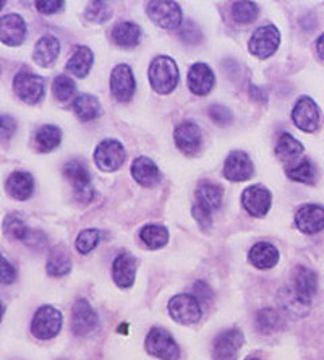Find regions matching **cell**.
<instances>
[{"label":"cell","instance_id":"cell-26","mask_svg":"<svg viewBox=\"0 0 324 360\" xmlns=\"http://www.w3.org/2000/svg\"><path fill=\"white\" fill-rule=\"evenodd\" d=\"M110 36H112V41L119 47H125V49H131V47H136L141 41V28L136 23H131V21H122V23H117L112 31H110Z\"/></svg>","mask_w":324,"mask_h":360},{"label":"cell","instance_id":"cell-35","mask_svg":"<svg viewBox=\"0 0 324 360\" xmlns=\"http://www.w3.org/2000/svg\"><path fill=\"white\" fill-rule=\"evenodd\" d=\"M257 328L263 335H274L284 328V320L274 309H263L257 315Z\"/></svg>","mask_w":324,"mask_h":360},{"label":"cell","instance_id":"cell-22","mask_svg":"<svg viewBox=\"0 0 324 360\" xmlns=\"http://www.w3.org/2000/svg\"><path fill=\"white\" fill-rule=\"evenodd\" d=\"M5 190L12 198L26 201L31 198V195L34 192V179L30 172H13L10 174L7 182H5Z\"/></svg>","mask_w":324,"mask_h":360},{"label":"cell","instance_id":"cell-20","mask_svg":"<svg viewBox=\"0 0 324 360\" xmlns=\"http://www.w3.org/2000/svg\"><path fill=\"white\" fill-rule=\"evenodd\" d=\"M138 260L130 252H122L112 263V279L120 289H129L135 283Z\"/></svg>","mask_w":324,"mask_h":360},{"label":"cell","instance_id":"cell-10","mask_svg":"<svg viewBox=\"0 0 324 360\" xmlns=\"http://www.w3.org/2000/svg\"><path fill=\"white\" fill-rule=\"evenodd\" d=\"M243 342H245V338H243V333L237 330V328L219 333L214 340V344H212V359L237 360Z\"/></svg>","mask_w":324,"mask_h":360},{"label":"cell","instance_id":"cell-4","mask_svg":"<svg viewBox=\"0 0 324 360\" xmlns=\"http://www.w3.org/2000/svg\"><path fill=\"white\" fill-rule=\"evenodd\" d=\"M169 314L180 325L190 326L201 320L203 309L193 294H177L169 300Z\"/></svg>","mask_w":324,"mask_h":360},{"label":"cell","instance_id":"cell-7","mask_svg":"<svg viewBox=\"0 0 324 360\" xmlns=\"http://www.w3.org/2000/svg\"><path fill=\"white\" fill-rule=\"evenodd\" d=\"M146 352L150 356L161 359V360H179L180 357V349L177 342L172 338V335L162 328H153L148 333L146 341Z\"/></svg>","mask_w":324,"mask_h":360},{"label":"cell","instance_id":"cell-42","mask_svg":"<svg viewBox=\"0 0 324 360\" xmlns=\"http://www.w3.org/2000/svg\"><path fill=\"white\" fill-rule=\"evenodd\" d=\"M180 39H182L185 44L196 46L203 41V33H201L200 26L193 23V21H185L180 28Z\"/></svg>","mask_w":324,"mask_h":360},{"label":"cell","instance_id":"cell-32","mask_svg":"<svg viewBox=\"0 0 324 360\" xmlns=\"http://www.w3.org/2000/svg\"><path fill=\"white\" fill-rule=\"evenodd\" d=\"M62 130L57 125H42L34 135V146L41 153H49L60 145Z\"/></svg>","mask_w":324,"mask_h":360},{"label":"cell","instance_id":"cell-39","mask_svg":"<svg viewBox=\"0 0 324 360\" xmlns=\"http://www.w3.org/2000/svg\"><path fill=\"white\" fill-rule=\"evenodd\" d=\"M99 242H101L99 229L89 227V229H84L79 232L75 245H77V250L82 253V255H88L89 252H93L94 248L99 245Z\"/></svg>","mask_w":324,"mask_h":360},{"label":"cell","instance_id":"cell-3","mask_svg":"<svg viewBox=\"0 0 324 360\" xmlns=\"http://www.w3.org/2000/svg\"><path fill=\"white\" fill-rule=\"evenodd\" d=\"M63 176L70 182L75 198L82 203H89L94 198V187L91 184V174L84 162L73 160L65 164L63 167Z\"/></svg>","mask_w":324,"mask_h":360},{"label":"cell","instance_id":"cell-24","mask_svg":"<svg viewBox=\"0 0 324 360\" xmlns=\"http://www.w3.org/2000/svg\"><path fill=\"white\" fill-rule=\"evenodd\" d=\"M280 253L273 243L258 242L252 247L248 253V260L258 269H271L279 263Z\"/></svg>","mask_w":324,"mask_h":360},{"label":"cell","instance_id":"cell-21","mask_svg":"<svg viewBox=\"0 0 324 360\" xmlns=\"http://www.w3.org/2000/svg\"><path fill=\"white\" fill-rule=\"evenodd\" d=\"M292 279H294V284H292V289L294 292L299 295V297L306 302V304H311L313 297H315L318 290V276L313 269L306 266H297L294 274H292Z\"/></svg>","mask_w":324,"mask_h":360},{"label":"cell","instance_id":"cell-33","mask_svg":"<svg viewBox=\"0 0 324 360\" xmlns=\"http://www.w3.org/2000/svg\"><path fill=\"white\" fill-rule=\"evenodd\" d=\"M46 268H47V273L54 278L65 276V274L70 273L72 271V260H70V255H68V252L65 250V248L56 247L54 250L49 253Z\"/></svg>","mask_w":324,"mask_h":360},{"label":"cell","instance_id":"cell-5","mask_svg":"<svg viewBox=\"0 0 324 360\" xmlns=\"http://www.w3.org/2000/svg\"><path fill=\"white\" fill-rule=\"evenodd\" d=\"M62 314L56 307L44 305L39 307L33 316V323H31V331L38 340H52L56 338L62 330Z\"/></svg>","mask_w":324,"mask_h":360},{"label":"cell","instance_id":"cell-29","mask_svg":"<svg viewBox=\"0 0 324 360\" xmlns=\"http://www.w3.org/2000/svg\"><path fill=\"white\" fill-rule=\"evenodd\" d=\"M305 148L302 143L294 139L290 134H280L278 145H276V156L279 158L284 164H294L297 160L304 155Z\"/></svg>","mask_w":324,"mask_h":360},{"label":"cell","instance_id":"cell-49","mask_svg":"<svg viewBox=\"0 0 324 360\" xmlns=\"http://www.w3.org/2000/svg\"><path fill=\"white\" fill-rule=\"evenodd\" d=\"M250 94H252L257 101H259V103H266L268 101V93L263 91V89H259L258 86H254V84L250 86Z\"/></svg>","mask_w":324,"mask_h":360},{"label":"cell","instance_id":"cell-37","mask_svg":"<svg viewBox=\"0 0 324 360\" xmlns=\"http://www.w3.org/2000/svg\"><path fill=\"white\" fill-rule=\"evenodd\" d=\"M259 8L254 2H235L232 5V18L238 25H248L258 18Z\"/></svg>","mask_w":324,"mask_h":360},{"label":"cell","instance_id":"cell-17","mask_svg":"<svg viewBox=\"0 0 324 360\" xmlns=\"http://www.w3.org/2000/svg\"><path fill=\"white\" fill-rule=\"evenodd\" d=\"M254 172L253 162L245 151H232L224 164V177L231 182H245Z\"/></svg>","mask_w":324,"mask_h":360},{"label":"cell","instance_id":"cell-46","mask_svg":"<svg viewBox=\"0 0 324 360\" xmlns=\"http://www.w3.org/2000/svg\"><path fill=\"white\" fill-rule=\"evenodd\" d=\"M36 8H38V12L42 15H52L58 12L63 7V2L62 0H38V2L34 4Z\"/></svg>","mask_w":324,"mask_h":360},{"label":"cell","instance_id":"cell-23","mask_svg":"<svg viewBox=\"0 0 324 360\" xmlns=\"http://www.w3.org/2000/svg\"><path fill=\"white\" fill-rule=\"evenodd\" d=\"M131 176L141 187L146 188L154 187L161 180V172H159L156 162L146 156H140L134 161V164H131Z\"/></svg>","mask_w":324,"mask_h":360},{"label":"cell","instance_id":"cell-15","mask_svg":"<svg viewBox=\"0 0 324 360\" xmlns=\"http://www.w3.org/2000/svg\"><path fill=\"white\" fill-rule=\"evenodd\" d=\"M99 325V319L96 310L89 305L88 300L79 299L72 309V331L77 336H86L93 333Z\"/></svg>","mask_w":324,"mask_h":360},{"label":"cell","instance_id":"cell-2","mask_svg":"<svg viewBox=\"0 0 324 360\" xmlns=\"http://www.w3.org/2000/svg\"><path fill=\"white\" fill-rule=\"evenodd\" d=\"M13 91L26 104H38L46 94L44 77L36 75L30 68L20 70L13 78Z\"/></svg>","mask_w":324,"mask_h":360},{"label":"cell","instance_id":"cell-31","mask_svg":"<svg viewBox=\"0 0 324 360\" xmlns=\"http://www.w3.org/2000/svg\"><path fill=\"white\" fill-rule=\"evenodd\" d=\"M278 302L280 309L294 316H305L308 314V310H310V304L302 300L299 295L294 292L292 285H285V288L279 290Z\"/></svg>","mask_w":324,"mask_h":360},{"label":"cell","instance_id":"cell-8","mask_svg":"<svg viewBox=\"0 0 324 360\" xmlns=\"http://www.w3.org/2000/svg\"><path fill=\"white\" fill-rule=\"evenodd\" d=\"M127 151L119 140L109 139L101 141L94 151V162L101 171L115 172L124 166Z\"/></svg>","mask_w":324,"mask_h":360},{"label":"cell","instance_id":"cell-38","mask_svg":"<svg viewBox=\"0 0 324 360\" xmlns=\"http://www.w3.org/2000/svg\"><path fill=\"white\" fill-rule=\"evenodd\" d=\"M52 93H54L57 101H60V103H68V101H72L73 96H75L77 84L70 77L58 75L54 83H52Z\"/></svg>","mask_w":324,"mask_h":360},{"label":"cell","instance_id":"cell-19","mask_svg":"<svg viewBox=\"0 0 324 360\" xmlns=\"http://www.w3.org/2000/svg\"><path fill=\"white\" fill-rule=\"evenodd\" d=\"M295 224L304 234H318L324 229V208L320 205L302 206L295 213Z\"/></svg>","mask_w":324,"mask_h":360},{"label":"cell","instance_id":"cell-14","mask_svg":"<svg viewBox=\"0 0 324 360\" xmlns=\"http://www.w3.org/2000/svg\"><path fill=\"white\" fill-rule=\"evenodd\" d=\"M271 203H273V197L264 185H252L243 190L242 205L247 213L254 218H264L269 213Z\"/></svg>","mask_w":324,"mask_h":360},{"label":"cell","instance_id":"cell-41","mask_svg":"<svg viewBox=\"0 0 324 360\" xmlns=\"http://www.w3.org/2000/svg\"><path fill=\"white\" fill-rule=\"evenodd\" d=\"M4 227H5V232H7V234L10 236V237H13V239H17V240H21V242H26V239H28V236H30V232H31V229L28 226L25 224L23 221H21L18 216H7V219H5V222H4Z\"/></svg>","mask_w":324,"mask_h":360},{"label":"cell","instance_id":"cell-30","mask_svg":"<svg viewBox=\"0 0 324 360\" xmlns=\"http://www.w3.org/2000/svg\"><path fill=\"white\" fill-rule=\"evenodd\" d=\"M73 112L77 117L83 122H91L103 114V108H101L99 99L93 96V94H79L78 98L73 101Z\"/></svg>","mask_w":324,"mask_h":360},{"label":"cell","instance_id":"cell-43","mask_svg":"<svg viewBox=\"0 0 324 360\" xmlns=\"http://www.w3.org/2000/svg\"><path fill=\"white\" fill-rule=\"evenodd\" d=\"M208 112H209V117H211V120L214 122L216 125H219V127H227V125H231V124H232V120H233V115H232V112H231L229 109L226 108V105L214 104V105H211Z\"/></svg>","mask_w":324,"mask_h":360},{"label":"cell","instance_id":"cell-50","mask_svg":"<svg viewBox=\"0 0 324 360\" xmlns=\"http://www.w3.org/2000/svg\"><path fill=\"white\" fill-rule=\"evenodd\" d=\"M316 52H318V57L324 62V34H321L320 38L316 39Z\"/></svg>","mask_w":324,"mask_h":360},{"label":"cell","instance_id":"cell-12","mask_svg":"<svg viewBox=\"0 0 324 360\" xmlns=\"http://www.w3.org/2000/svg\"><path fill=\"white\" fill-rule=\"evenodd\" d=\"M292 120L297 129L311 134L320 127V108L311 98L302 96L292 109Z\"/></svg>","mask_w":324,"mask_h":360},{"label":"cell","instance_id":"cell-28","mask_svg":"<svg viewBox=\"0 0 324 360\" xmlns=\"http://www.w3.org/2000/svg\"><path fill=\"white\" fill-rule=\"evenodd\" d=\"M93 62H94L93 51L86 46H78L77 51L73 52V56L68 59L65 70L73 77L84 78L88 77L89 70H91Z\"/></svg>","mask_w":324,"mask_h":360},{"label":"cell","instance_id":"cell-45","mask_svg":"<svg viewBox=\"0 0 324 360\" xmlns=\"http://www.w3.org/2000/svg\"><path fill=\"white\" fill-rule=\"evenodd\" d=\"M193 295L200 300V304H209L212 297H214L212 289L205 283V281H196L193 285Z\"/></svg>","mask_w":324,"mask_h":360},{"label":"cell","instance_id":"cell-40","mask_svg":"<svg viewBox=\"0 0 324 360\" xmlns=\"http://www.w3.org/2000/svg\"><path fill=\"white\" fill-rule=\"evenodd\" d=\"M84 17L91 23H105L112 17V8L105 2H89L84 8Z\"/></svg>","mask_w":324,"mask_h":360},{"label":"cell","instance_id":"cell-27","mask_svg":"<svg viewBox=\"0 0 324 360\" xmlns=\"http://www.w3.org/2000/svg\"><path fill=\"white\" fill-rule=\"evenodd\" d=\"M222 198H224V190H222L221 185L209 182V180L200 182L198 188H196V200H198L196 203L201 205L206 210H209L211 213L214 210L221 208Z\"/></svg>","mask_w":324,"mask_h":360},{"label":"cell","instance_id":"cell-11","mask_svg":"<svg viewBox=\"0 0 324 360\" xmlns=\"http://www.w3.org/2000/svg\"><path fill=\"white\" fill-rule=\"evenodd\" d=\"M174 140L179 151H182L185 156H196L203 145V134L196 122L185 120L175 129Z\"/></svg>","mask_w":324,"mask_h":360},{"label":"cell","instance_id":"cell-6","mask_svg":"<svg viewBox=\"0 0 324 360\" xmlns=\"http://www.w3.org/2000/svg\"><path fill=\"white\" fill-rule=\"evenodd\" d=\"M146 15L154 25L164 30H175L182 25V8L171 0H156L146 5Z\"/></svg>","mask_w":324,"mask_h":360},{"label":"cell","instance_id":"cell-9","mask_svg":"<svg viewBox=\"0 0 324 360\" xmlns=\"http://www.w3.org/2000/svg\"><path fill=\"white\" fill-rule=\"evenodd\" d=\"M279 30L274 25H264L254 30V33L248 41V49L250 54L258 57V59H269L279 49Z\"/></svg>","mask_w":324,"mask_h":360},{"label":"cell","instance_id":"cell-51","mask_svg":"<svg viewBox=\"0 0 324 360\" xmlns=\"http://www.w3.org/2000/svg\"><path fill=\"white\" fill-rule=\"evenodd\" d=\"M247 360H259L258 357H247Z\"/></svg>","mask_w":324,"mask_h":360},{"label":"cell","instance_id":"cell-34","mask_svg":"<svg viewBox=\"0 0 324 360\" xmlns=\"http://www.w3.org/2000/svg\"><path fill=\"white\" fill-rule=\"evenodd\" d=\"M285 174L287 177L300 184L313 185L316 182V167L315 164H313L310 160H306V158L290 164V166H287Z\"/></svg>","mask_w":324,"mask_h":360},{"label":"cell","instance_id":"cell-18","mask_svg":"<svg viewBox=\"0 0 324 360\" xmlns=\"http://www.w3.org/2000/svg\"><path fill=\"white\" fill-rule=\"evenodd\" d=\"M187 82L191 93L196 94V96H206V94H209L211 89L214 88L216 77L208 63L198 62L190 67Z\"/></svg>","mask_w":324,"mask_h":360},{"label":"cell","instance_id":"cell-44","mask_svg":"<svg viewBox=\"0 0 324 360\" xmlns=\"http://www.w3.org/2000/svg\"><path fill=\"white\" fill-rule=\"evenodd\" d=\"M211 214L212 213L209 210L203 208V206L198 205V203L193 205V208H191V216H193L195 221L198 222L201 229H205V231L211 229V226H212V216Z\"/></svg>","mask_w":324,"mask_h":360},{"label":"cell","instance_id":"cell-25","mask_svg":"<svg viewBox=\"0 0 324 360\" xmlns=\"http://www.w3.org/2000/svg\"><path fill=\"white\" fill-rule=\"evenodd\" d=\"M58 54H60V42H58L56 36H42L34 46L33 60L39 67L49 68L58 59Z\"/></svg>","mask_w":324,"mask_h":360},{"label":"cell","instance_id":"cell-36","mask_svg":"<svg viewBox=\"0 0 324 360\" xmlns=\"http://www.w3.org/2000/svg\"><path fill=\"white\" fill-rule=\"evenodd\" d=\"M140 239L145 242V245L151 250H159L169 242V232L166 227L157 224H148L141 229Z\"/></svg>","mask_w":324,"mask_h":360},{"label":"cell","instance_id":"cell-48","mask_svg":"<svg viewBox=\"0 0 324 360\" xmlns=\"http://www.w3.org/2000/svg\"><path fill=\"white\" fill-rule=\"evenodd\" d=\"M17 130V122H15L10 115L4 114L2 115V140H10L12 135Z\"/></svg>","mask_w":324,"mask_h":360},{"label":"cell","instance_id":"cell-16","mask_svg":"<svg viewBox=\"0 0 324 360\" xmlns=\"http://www.w3.org/2000/svg\"><path fill=\"white\" fill-rule=\"evenodd\" d=\"M26 34H28V28L20 15L8 13L0 18V39L5 46H21L26 39Z\"/></svg>","mask_w":324,"mask_h":360},{"label":"cell","instance_id":"cell-13","mask_svg":"<svg viewBox=\"0 0 324 360\" xmlns=\"http://www.w3.org/2000/svg\"><path fill=\"white\" fill-rule=\"evenodd\" d=\"M110 93L112 96L119 101V103H129L134 98L136 82L134 77L131 68L127 63H120V65L114 67L112 73H110Z\"/></svg>","mask_w":324,"mask_h":360},{"label":"cell","instance_id":"cell-47","mask_svg":"<svg viewBox=\"0 0 324 360\" xmlns=\"http://www.w3.org/2000/svg\"><path fill=\"white\" fill-rule=\"evenodd\" d=\"M0 278H2V284H12L17 279V271L15 268L7 262V258L2 257V268H0Z\"/></svg>","mask_w":324,"mask_h":360},{"label":"cell","instance_id":"cell-1","mask_svg":"<svg viewBox=\"0 0 324 360\" xmlns=\"http://www.w3.org/2000/svg\"><path fill=\"white\" fill-rule=\"evenodd\" d=\"M148 78L154 91L171 94L179 84V67L172 57L157 56L148 68Z\"/></svg>","mask_w":324,"mask_h":360}]
</instances>
